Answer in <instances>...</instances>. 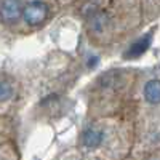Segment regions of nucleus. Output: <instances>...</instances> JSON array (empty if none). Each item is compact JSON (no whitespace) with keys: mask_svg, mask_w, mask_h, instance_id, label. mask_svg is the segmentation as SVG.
Returning a JSON list of instances; mask_svg holds the SVG:
<instances>
[{"mask_svg":"<svg viewBox=\"0 0 160 160\" xmlns=\"http://www.w3.org/2000/svg\"><path fill=\"white\" fill-rule=\"evenodd\" d=\"M82 24L90 48L111 55L144 28L141 0H75L68 8Z\"/></svg>","mask_w":160,"mask_h":160,"instance_id":"f257e3e1","label":"nucleus"},{"mask_svg":"<svg viewBox=\"0 0 160 160\" xmlns=\"http://www.w3.org/2000/svg\"><path fill=\"white\" fill-rule=\"evenodd\" d=\"M141 69L114 66L96 74L83 88L85 118L130 115Z\"/></svg>","mask_w":160,"mask_h":160,"instance_id":"f03ea898","label":"nucleus"},{"mask_svg":"<svg viewBox=\"0 0 160 160\" xmlns=\"http://www.w3.org/2000/svg\"><path fill=\"white\" fill-rule=\"evenodd\" d=\"M133 141L130 115H109L83 118L74 148L95 160H127L131 157Z\"/></svg>","mask_w":160,"mask_h":160,"instance_id":"7ed1b4c3","label":"nucleus"},{"mask_svg":"<svg viewBox=\"0 0 160 160\" xmlns=\"http://www.w3.org/2000/svg\"><path fill=\"white\" fill-rule=\"evenodd\" d=\"M130 118L135 136L131 158L141 160L160 148V69H141Z\"/></svg>","mask_w":160,"mask_h":160,"instance_id":"20e7f679","label":"nucleus"},{"mask_svg":"<svg viewBox=\"0 0 160 160\" xmlns=\"http://www.w3.org/2000/svg\"><path fill=\"white\" fill-rule=\"evenodd\" d=\"M61 10L58 0H0V28L13 37H29L43 31Z\"/></svg>","mask_w":160,"mask_h":160,"instance_id":"39448f33","label":"nucleus"},{"mask_svg":"<svg viewBox=\"0 0 160 160\" xmlns=\"http://www.w3.org/2000/svg\"><path fill=\"white\" fill-rule=\"evenodd\" d=\"M24 85L11 72L0 71V117H15L24 101Z\"/></svg>","mask_w":160,"mask_h":160,"instance_id":"423d86ee","label":"nucleus"},{"mask_svg":"<svg viewBox=\"0 0 160 160\" xmlns=\"http://www.w3.org/2000/svg\"><path fill=\"white\" fill-rule=\"evenodd\" d=\"M144 28L160 19V0H141Z\"/></svg>","mask_w":160,"mask_h":160,"instance_id":"0eeeda50","label":"nucleus"},{"mask_svg":"<svg viewBox=\"0 0 160 160\" xmlns=\"http://www.w3.org/2000/svg\"><path fill=\"white\" fill-rule=\"evenodd\" d=\"M0 160H21V151L16 139L0 142Z\"/></svg>","mask_w":160,"mask_h":160,"instance_id":"6e6552de","label":"nucleus"},{"mask_svg":"<svg viewBox=\"0 0 160 160\" xmlns=\"http://www.w3.org/2000/svg\"><path fill=\"white\" fill-rule=\"evenodd\" d=\"M55 160H95V158H91V157H87V155H83L82 152H80L78 149H75V148H71V149H66V151H62L59 155H56V158ZM127 160H135V158H127Z\"/></svg>","mask_w":160,"mask_h":160,"instance_id":"1a4fd4ad","label":"nucleus"},{"mask_svg":"<svg viewBox=\"0 0 160 160\" xmlns=\"http://www.w3.org/2000/svg\"><path fill=\"white\" fill-rule=\"evenodd\" d=\"M141 160H160V148L155 149V151H152L151 154H148L146 157H142Z\"/></svg>","mask_w":160,"mask_h":160,"instance_id":"9d476101","label":"nucleus"},{"mask_svg":"<svg viewBox=\"0 0 160 160\" xmlns=\"http://www.w3.org/2000/svg\"><path fill=\"white\" fill-rule=\"evenodd\" d=\"M58 2H59L61 8H62V10H66V8H69V7L75 2V0H58Z\"/></svg>","mask_w":160,"mask_h":160,"instance_id":"9b49d317","label":"nucleus"}]
</instances>
